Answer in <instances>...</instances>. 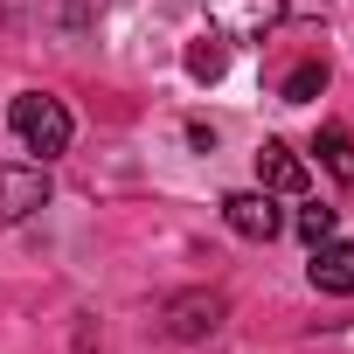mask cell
<instances>
[{
	"label": "cell",
	"instance_id": "1",
	"mask_svg": "<svg viewBox=\"0 0 354 354\" xmlns=\"http://www.w3.org/2000/svg\"><path fill=\"white\" fill-rule=\"evenodd\" d=\"M15 139L28 146V153H42V160H56V153H70V111H63V97H42V91H21L15 97Z\"/></svg>",
	"mask_w": 354,
	"mask_h": 354
},
{
	"label": "cell",
	"instance_id": "2",
	"mask_svg": "<svg viewBox=\"0 0 354 354\" xmlns=\"http://www.w3.org/2000/svg\"><path fill=\"white\" fill-rule=\"evenodd\" d=\"M35 209H49V174L8 160V167H0V230H8V223H28Z\"/></svg>",
	"mask_w": 354,
	"mask_h": 354
},
{
	"label": "cell",
	"instance_id": "3",
	"mask_svg": "<svg viewBox=\"0 0 354 354\" xmlns=\"http://www.w3.org/2000/svg\"><path fill=\"white\" fill-rule=\"evenodd\" d=\"M223 223H230L236 236H250V243H271V236L285 230V216H278V202H271V195H250V188L223 202Z\"/></svg>",
	"mask_w": 354,
	"mask_h": 354
},
{
	"label": "cell",
	"instance_id": "4",
	"mask_svg": "<svg viewBox=\"0 0 354 354\" xmlns=\"http://www.w3.org/2000/svg\"><path fill=\"white\" fill-rule=\"evenodd\" d=\"M257 181H264V195H306V160L285 146V139H264L257 146Z\"/></svg>",
	"mask_w": 354,
	"mask_h": 354
},
{
	"label": "cell",
	"instance_id": "5",
	"mask_svg": "<svg viewBox=\"0 0 354 354\" xmlns=\"http://www.w3.org/2000/svg\"><path fill=\"white\" fill-rule=\"evenodd\" d=\"M313 285L319 292H333V299H354V243H340V236H326V243H313Z\"/></svg>",
	"mask_w": 354,
	"mask_h": 354
},
{
	"label": "cell",
	"instance_id": "6",
	"mask_svg": "<svg viewBox=\"0 0 354 354\" xmlns=\"http://www.w3.org/2000/svg\"><path fill=\"white\" fill-rule=\"evenodd\" d=\"M216 319H223V299L216 292H188V299L167 306V333L174 340H202V333H216Z\"/></svg>",
	"mask_w": 354,
	"mask_h": 354
},
{
	"label": "cell",
	"instance_id": "7",
	"mask_svg": "<svg viewBox=\"0 0 354 354\" xmlns=\"http://www.w3.org/2000/svg\"><path fill=\"white\" fill-rule=\"evenodd\" d=\"M313 153H319V167L333 174V181L354 188V139H347L340 125H319V146H313Z\"/></svg>",
	"mask_w": 354,
	"mask_h": 354
},
{
	"label": "cell",
	"instance_id": "8",
	"mask_svg": "<svg viewBox=\"0 0 354 354\" xmlns=\"http://www.w3.org/2000/svg\"><path fill=\"white\" fill-rule=\"evenodd\" d=\"M223 63H230V35H216V28L195 35V49H188V77H195V84H216Z\"/></svg>",
	"mask_w": 354,
	"mask_h": 354
},
{
	"label": "cell",
	"instance_id": "9",
	"mask_svg": "<svg viewBox=\"0 0 354 354\" xmlns=\"http://www.w3.org/2000/svg\"><path fill=\"white\" fill-rule=\"evenodd\" d=\"M326 91V63H299L292 77H285V104H306V97H319Z\"/></svg>",
	"mask_w": 354,
	"mask_h": 354
},
{
	"label": "cell",
	"instance_id": "10",
	"mask_svg": "<svg viewBox=\"0 0 354 354\" xmlns=\"http://www.w3.org/2000/svg\"><path fill=\"white\" fill-rule=\"evenodd\" d=\"M333 223H340V216H333L326 202H313V209H299V236H306V243H326V236H333Z\"/></svg>",
	"mask_w": 354,
	"mask_h": 354
}]
</instances>
